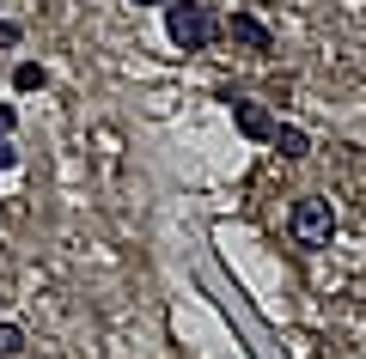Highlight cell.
I'll list each match as a JSON object with an SVG mask.
<instances>
[{"instance_id":"6da1fadb","label":"cell","mask_w":366,"mask_h":359,"mask_svg":"<svg viewBox=\"0 0 366 359\" xmlns=\"http://www.w3.org/2000/svg\"><path fill=\"white\" fill-rule=\"evenodd\" d=\"M165 37L177 43V49H208V37H214L208 6H202V0H171L165 6Z\"/></svg>"},{"instance_id":"7a4b0ae2","label":"cell","mask_w":366,"mask_h":359,"mask_svg":"<svg viewBox=\"0 0 366 359\" xmlns=\"http://www.w3.org/2000/svg\"><path fill=\"white\" fill-rule=\"evenodd\" d=\"M287 231L300 238V244H330L336 238V213H330V201H317V195H305V201L287 207Z\"/></svg>"},{"instance_id":"3957f363","label":"cell","mask_w":366,"mask_h":359,"mask_svg":"<svg viewBox=\"0 0 366 359\" xmlns=\"http://www.w3.org/2000/svg\"><path fill=\"white\" fill-rule=\"evenodd\" d=\"M232 116H238V128H244L250 141H269L274 134V122L262 116V103H232Z\"/></svg>"},{"instance_id":"277c9868","label":"cell","mask_w":366,"mask_h":359,"mask_svg":"<svg viewBox=\"0 0 366 359\" xmlns=\"http://www.w3.org/2000/svg\"><path fill=\"white\" fill-rule=\"evenodd\" d=\"M226 31H232V37L244 43V49H269V31H262L250 13H232V25H226Z\"/></svg>"},{"instance_id":"5b68a950","label":"cell","mask_w":366,"mask_h":359,"mask_svg":"<svg viewBox=\"0 0 366 359\" xmlns=\"http://www.w3.org/2000/svg\"><path fill=\"white\" fill-rule=\"evenodd\" d=\"M269 146H281L287 158H305V153H312V141H305L300 128H274V134H269Z\"/></svg>"},{"instance_id":"8992f818","label":"cell","mask_w":366,"mask_h":359,"mask_svg":"<svg viewBox=\"0 0 366 359\" xmlns=\"http://www.w3.org/2000/svg\"><path fill=\"white\" fill-rule=\"evenodd\" d=\"M13 86H19V91H43V86H49L43 61H19V67H13Z\"/></svg>"},{"instance_id":"52a82bcc","label":"cell","mask_w":366,"mask_h":359,"mask_svg":"<svg viewBox=\"0 0 366 359\" xmlns=\"http://www.w3.org/2000/svg\"><path fill=\"white\" fill-rule=\"evenodd\" d=\"M19 347H25V335H19V329H13V323H0V359H13V353H19Z\"/></svg>"},{"instance_id":"ba28073f","label":"cell","mask_w":366,"mask_h":359,"mask_svg":"<svg viewBox=\"0 0 366 359\" xmlns=\"http://www.w3.org/2000/svg\"><path fill=\"white\" fill-rule=\"evenodd\" d=\"M19 37H25V31H19L13 19H0V49H19Z\"/></svg>"},{"instance_id":"9c48e42d","label":"cell","mask_w":366,"mask_h":359,"mask_svg":"<svg viewBox=\"0 0 366 359\" xmlns=\"http://www.w3.org/2000/svg\"><path fill=\"white\" fill-rule=\"evenodd\" d=\"M6 165H19V153H13V141L0 134V171H6Z\"/></svg>"},{"instance_id":"30bf717a","label":"cell","mask_w":366,"mask_h":359,"mask_svg":"<svg viewBox=\"0 0 366 359\" xmlns=\"http://www.w3.org/2000/svg\"><path fill=\"white\" fill-rule=\"evenodd\" d=\"M13 122H19V116H13V103H0V134H13Z\"/></svg>"},{"instance_id":"8fae6325","label":"cell","mask_w":366,"mask_h":359,"mask_svg":"<svg viewBox=\"0 0 366 359\" xmlns=\"http://www.w3.org/2000/svg\"><path fill=\"white\" fill-rule=\"evenodd\" d=\"M134 6H171V0H134Z\"/></svg>"}]
</instances>
